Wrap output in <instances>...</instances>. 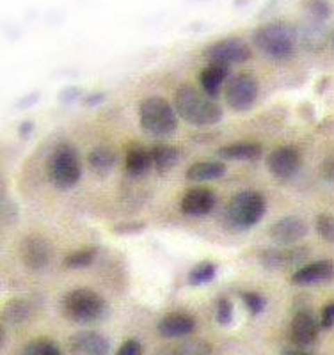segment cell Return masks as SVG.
<instances>
[{
  "mask_svg": "<svg viewBox=\"0 0 334 355\" xmlns=\"http://www.w3.org/2000/svg\"><path fill=\"white\" fill-rule=\"evenodd\" d=\"M174 109L183 121L194 126L217 125L224 116V110L217 101L190 84H183L176 89Z\"/></svg>",
  "mask_w": 334,
  "mask_h": 355,
  "instance_id": "1",
  "label": "cell"
},
{
  "mask_svg": "<svg viewBox=\"0 0 334 355\" xmlns=\"http://www.w3.org/2000/svg\"><path fill=\"white\" fill-rule=\"evenodd\" d=\"M253 41L256 49L267 57L274 61H286L297 49V33L286 21H269L254 31Z\"/></svg>",
  "mask_w": 334,
  "mask_h": 355,
  "instance_id": "2",
  "label": "cell"
},
{
  "mask_svg": "<svg viewBox=\"0 0 334 355\" xmlns=\"http://www.w3.org/2000/svg\"><path fill=\"white\" fill-rule=\"evenodd\" d=\"M139 123L153 137H169L178 130L176 109L165 98H144L139 105Z\"/></svg>",
  "mask_w": 334,
  "mask_h": 355,
  "instance_id": "3",
  "label": "cell"
},
{
  "mask_svg": "<svg viewBox=\"0 0 334 355\" xmlns=\"http://www.w3.org/2000/svg\"><path fill=\"white\" fill-rule=\"evenodd\" d=\"M47 176L50 183L60 190H69L77 185L82 178L77 148H73L72 144L56 146L47 160Z\"/></svg>",
  "mask_w": 334,
  "mask_h": 355,
  "instance_id": "4",
  "label": "cell"
},
{
  "mask_svg": "<svg viewBox=\"0 0 334 355\" xmlns=\"http://www.w3.org/2000/svg\"><path fill=\"white\" fill-rule=\"evenodd\" d=\"M62 311L72 322L93 323L103 318L107 311V302L97 291L89 288H77L66 293L62 300Z\"/></svg>",
  "mask_w": 334,
  "mask_h": 355,
  "instance_id": "5",
  "label": "cell"
},
{
  "mask_svg": "<svg viewBox=\"0 0 334 355\" xmlns=\"http://www.w3.org/2000/svg\"><path fill=\"white\" fill-rule=\"evenodd\" d=\"M267 211V201L256 190H242L228 205V220L237 230H249L262 220Z\"/></svg>",
  "mask_w": 334,
  "mask_h": 355,
  "instance_id": "6",
  "label": "cell"
},
{
  "mask_svg": "<svg viewBox=\"0 0 334 355\" xmlns=\"http://www.w3.org/2000/svg\"><path fill=\"white\" fill-rule=\"evenodd\" d=\"M203 55L208 61V64H222L231 68V64L249 61L251 49L240 37H224V40H219L206 46Z\"/></svg>",
  "mask_w": 334,
  "mask_h": 355,
  "instance_id": "7",
  "label": "cell"
},
{
  "mask_svg": "<svg viewBox=\"0 0 334 355\" xmlns=\"http://www.w3.org/2000/svg\"><path fill=\"white\" fill-rule=\"evenodd\" d=\"M258 98V82L251 73H238L226 87V103L237 112L249 110Z\"/></svg>",
  "mask_w": 334,
  "mask_h": 355,
  "instance_id": "8",
  "label": "cell"
},
{
  "mask_svg": "<svg viewBox=\"0 0 334 355\" xmlns=\"http://www.w3.org/2000/svg\"><path fill=\"white\" fill-rule=\"evenodd\" d=\"M310 227L304 218L297 217V215H288V217L279 218L270 226L269 234L270 239L274 240L279 245H294L299 240H302L308 234Z\"/></svg>",
  "mask_w": 334,
  "mask_h": 355,
  "instance_id": "9",
  "label": "cell"
},
{
  "mask_svg": "<svg viewBox=\"0 0 334 355\" xmlns=\"http://www.w3.org/2000/svg\"><path fill=\"white\" fill-rule=\"evenodd\" d=\"M299 167H301V157H299L297 150H294L290 146L276 148L267 157V169H269L272 176L279 178V180H290V178H294L297 174Z\"/></svg>",
  "mask_w": 334,
  "mask_h": 355,
  "instance_id": "10",
  "label": "cell"
},
{
  "mask_svg": "<svg viewBox=\"0 0 334 355\" xmlns=\"http://www.w3.org/2000/svg\"><path fill=\"white\" fill-rule=\"evenodd\" d=\"M20 256L27 268L41 270L49 265L50 258H52V249H50V243L47 240L36 236V234H31L22 242Z\"/></svg>",
  "mask_w": 334,
  "mask_h": 355,
  "instance_id": "11",
  "label": "cell"
},
{
  "mask_svg": "<svg viewBox=\"0 0 334 355\" xmlns=\"http://www.w3.org/2000/svg\"><path fill=\"white\" fill-rule=\"evenodd\" d=\"M215 206V194L205 187L187 190L181 198L180 208L187 217H205Z\"/></svg>",
  "mask_w": 334,
  "mask_h": 355,
  "instance_id": "12",
  "label": "cell"
},
{
  "mask_svg": "<svg viewBox=\"0 0 334 355\" xmlns=\"http://www.w3.org/2000/svg\"><path fill=\"white\" fill-rule=\"evenodd\" d=\"M290 339L295 347L308 348L317 343L318 322L310 311H301L290 323Z\"/></svg>",
  "mask_w": 334,
  "mask_h": 355,
  "instance_id": "13",
  "label": "cell"
},
{
  "mask_svg": "<svg viewBox=\"0 0 334 355\" xmlns=\"http://www.w3.org/2000/svg\"><path fill=\"white\" fill-rule=\"evenodd\" d=\"M68 343L75 355H107L110 350L109 339L98 332H78L69 338Z\"/></svg>",
  "mask_w": 334,
  "mask_h": 355,
  "instance_id": "14",
  "label": "cell"
},
{
  "mask_svg": "<svg viewBox=\"0 0 334 355\" xmlns=\"http://www.w3.org/2000/svg\"><path fill=\"white\" fill-rule=\"evenodd\" d=\"M334 277V263L333 261H315L301 266L292 275V284L295 286H311V284L324 283Z\"/></svg>",
  "mask_w": 334,
  "mask_h": 355,
  "instance_id": "15",
  "label": "cell"
},
{
  "mask_svg": "<svg viewBox=\"0 0 334 355\" xmlns=\"http://www.w3.org/2000/svg\"><path fill=\"white\" fill-rule=\"evenodd\" d=\"M196 329V320L187 313H171L158 322L157 331L162 338H183L192 334Z\"/></svg>",
  "mask_w": 334,
  "mask_h": 355,
  "instance_id": "16",
  "label": "cell"
},
{
  "mask_svg": "<svg viewBox=\"0 0 334 355\" xmlns=\"http://www.w3.org/2000/svg\"><path fill=\"white\" fill-rule=\"evenodd\" d=\"M219 158L222 160H233V162H254L260 160L262 157V146L258 142H233V144L222 146L217 151Z\"/></svg>",
  "mask_w": 334,
  "mask_h": 355,
  "instance_id": "17",
  "label": "cell"
},
{
  "mask_svg": "<svg viewBox=\"0 0 334 355\" xmlns=\"http://www.w3.org/2000/svg\"><path fill=\"white\" fill-rule=\"evenodd\" d=\"M230 77V66L222 64H208L199 73V85L205 94L210 98H215L221 93L226 78Z\"/></svg>",
  "mask_w": 334,
  "mask_h": 355,
  "instance_id": "18",
  "label": "cell"
},
{
  "mask_svg": "<svg viewBox=\"0 0 334 355\" xmlns=\"http://www.w3.org/2000/svg\"><path fill=\"white\" fill-rule=\"evenodd\" d=\"M226 174V164L221 160H199L194 162L187 169L185 176L190 182H212Z\"/></svg>",
  "mask_w": 334,
  "mask_h": 355,
  "instance_id": "19",
  "label": "cell"
},
{
  "mask_svg": "<svg viewBox=\"0 0 334 355\" xmlns=\"http://www.w3.org/2000/svg\"><path fill=\"white\" fill-rule=\"evenodd\" d=\"M153 167V158L151 151L142 148V146H132L126 151L125 158V169L130 176H142Z\"/></svg>",
  "mask_w": 334,
  "mask_h": 355,
  "instance_id": "20",
  "label": "cell"
},
{
  "mask_svg": "<svg viewBox=\"0 0 334 355\" xmlns=\"http://www.w3.org/2000/svg\"><path fill=\"white\" fill-rule=\"evenodd\" d=\"M149 151H151V158H153V167L160 174L169 173L180 160V151L171 144H155Z\"/></svg>",
  "mask_w": 334,
  "mask_h": 355,
  "instance_id": "21",
  "label": "cell"
},
{
  "mask_svg": "<svg viewBox=\"0 0 334 355\" xmlns=\"http://www.w3.org/2000/svg\"><path fill=\"white\" fill-rule=\"evenodd\" d=\"M89 167L94 171L100 176H105L112 171V167L116 166V153L110 151L109 148H94L87 157Z\"/></svg>",
  "mask_w": 334,
  "mask_h": 355,
  "instance_id": "22",
  "label": "cell"
},
{
  "mask_svg": "<svg viewBox=\"0 0 334 355\" xmlns=\"http://www.w3.org/2000/svg\"><path fill=\"white\" fill-rule=\"evenodd\" d=\"M215 274H217V266H215V263L201 261V263H197L192 270L189 272L187 281H189V284H192V286H201V284L214 281Z\"/></svg>",
  "mask_w": 334,
  "mask_h": 355,
  "instance_id": "23",
  "label": "cell"
},
{
  "mask_svg": "<svg viewBox=\"0 0 334 355\" xmlns=\"http://www.w3.org/2000/svg\"><path fill=\"white\" fill-rule=\"evenodd\" d=\"M94 259H97V249L94 247H84L81 250L69 252L65 258V266L66 268H72V270L87 268V266L93 265Z\"/></svg>",
  "mask_w": 334,
  "mask_h": 355,
  "instance_id": "24",
  "label": "cell"
},
{
  "mask_svg": "<svg viewBox=\"0 0 334 355\" xmlns=\"http://www.w3.org/2000/svg\"><path fill=\"white\" fill-rule=\"evenodd\" d=\"M24 355H62L60 348L49 338H37L25 347Z\"/></svg>",
  "mask_w": 334,
  "mask_h": 355,
  "instance_id": "25",
  "label": "cell"
},
{
  "mask_svg": "<svg viewBox=\"0 0 334 355\" xmlns=\"http://www.w3.org/2000/svg\"><path fill=\"white\" fill-rule=\"evenodd\" d=\"M302 9L317 21H326L331 17L329 0H304Z\"/></svg>",
  "mask_w": 334,
  "mask_h": 355,
  "instance_id": "26",
  "label": "cell"
},
{
  "mask_svg": "<svg viewBox=\"0 0 334 355\" xmlns=\"http://www.w3.org/2000/svg\"><path fill=\"white\" fill-rule=\"evenodd\" d=\"M4 315L9 322H24V320H27L28 315H31V304H28L27 300L22 299L11 300V302L6 306Z\"/></svg>",
  "mask_w": 334,
  "mask_h": 355,
  "instance_id": "27",
  "label": "cell"
},
{
  "mask_svg": "<svg viewBox=\"0 0 334 355\" xmlns=\"http://www.w3.org/2000/svg\"><path fill=\"white\" fill-rule=\"evenodd\" d=\"M242 302L246 304V307L249 309V313L253 316H258L260 313H262L263 309H265V297L260 293H256V291H246V293H242Z\"/></svg>",
  "mask_w": 334,
  "mask_h": 355,
  "instance_id": "28",
  "label": "cell"
},
{
  "mask_svg": "<svg viewBox=\"0 0 334 355\" xmlns=\"http://www.w3.org/2000/svg\"><path fill=\"white\" fill-rule=\"evenodd\" d=\"M215 318L221 325H228L233 320V304L228 297H221L215 304Z\"/></svg>",
  "mask_w": 334,
  "mask_h": 355,
  "instance_id": "29",
  "label": "cell"
},
{
  "mask_svg": "<svg viewBox=\"0 0 334 355\" xmlns=\"http://www.w3.org/2000/svg\"><path fill=\"white\" fill-rule=\"evenodd\" d=\"M317 231L327 242H334V217L322 214L317 217Z\"/></svg>",
  "mask_w": 334,
  "mask_h": 355,
  "instance_id": "30",
  "label": "cell"
},
{
  "mask_svg": "<svg viewBox=\"0 0 334 355\" xmlns=\"http://www.w3.org/2000/svg\"><path fill=\"white\" fill-rule=\"evenodd\" d=\"M142 347L137 339H128L125 343L121 345L119 350L116 352V355H141Z\"/></svg>",
  "mask_w": 334,
  "mask_h": 355,
  "instance_id": "31",
  "label": "cell"
},
{
  "mask_svg": "<svg viewBox=\"0 0 334 355\" xmlns=\"http://www.w3.org/2000/svg\"><path fill=\"white\" fill-rule=\"evenodd\" d=\"M320 325L324 329L334 327V302H329L322 309V316H320Z\"/></svg>",
  "mask_w": 334,
  "mask_h": 355,
  "instance_id": "32",
  "label": "cell"
},
{
  "mask_svg": "<svg viewBox=\"0 0 334 355\" xmlns=\"http://www.w3.org/2000/svg\"><path fill=\"white\" fill-rule=\"evenodd\" d=\"M322 174L326 178L327 182H333L334 183V157L327 158L326 162L322 164Z\"/></svg>",
  "mask_w": 334,
  "mask_h": 355,
  "instance_id": "33",
  "label": "cell"
},
{
  "mask_svg": "<svg viewBox=\"0 0 334 355\" xmlns=\"http://www.w3.org/2000/svg\"><path fill=\"white\" fill-rule=\"evenodd\" d=\"M281 355H313L311 352H308L306 348L302 347H285L281 350Z\"/></svg>",
  "mask_w": 334,
  "mask_h": 355,
  "instance_id": "34",
  "label": "cell"
},
{
  "mask_svg": "<svg viewBox=\"0 0 334 355\" xmlns=\"http://www.w3.org/2000/svg\"><path fill=\"white\" fill-rule=\"evenodd\" d=\"M142 230V224H137V226H121V227H116V231H119V233H123V231H126V233H130V231H141Z\"/></svg>",
  "mask_w": 334,
  "mask_h": 355,
  "instance_id": "35",
  "label": "cell"
},
{
  "mask_svg": "<svg viewBox=\"0 0 334 355\" xmlns=\"http://www.w3.org/2000/svg\"><path fill=\"white\" fill-rule=\"evenodd\" d=\"M197 355H208V354H203V352H201V354H197Z\"/></svg>",
  "mask_w": 334,
  "mask_h": 355,
  "instance_id": "36",
  "label": "cell"
}]
</instances>
